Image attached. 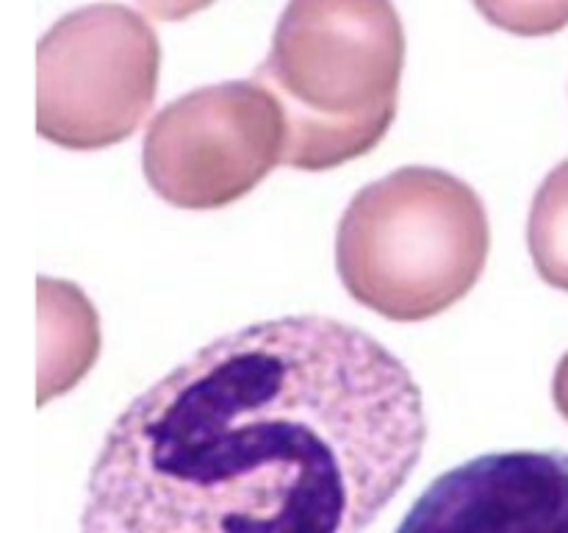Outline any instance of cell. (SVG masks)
Segmentation results:
<instances>
[{"label": "cell", "mask_w": 568, "mask_h": 533, "mask_svg": "<svg viewBox=\"0 0 568 533\" xmlns=\"http://www.w3.org/2000/svg\"><path fill=\"white\" fill-rule=\"evenodd\" d=\"M427 442L419 383L349 322L214 339L116 416L81 533H364Z\"/></svg>", "instance_id": "1"}, {"label": "cell", "mask_w": 568, "mask_h": 533, "mask_svg": "<svg viewBox=\"0 0 568 533\" xmlns=\"http://www.w3.org/2000/svg\"><path fill=\"white\" fill-rule=\"evenodd\" d=\"M403 67L394 0H288L253 72L286 117L283 164L325 172L377 148L397 117Z\"/></svg>", "instance_id": "2"}, {"label": "cell", "mask_w": 568, "mask_h": 533, "mask_svg": "<svg viewBox=\"0 0 568 533\" xmlns=\"http://www.w3.org/2000/svg\"><path fill=\"white\" fill-rule=\"evenodd\" d=\"M488 250V211L469 183L438 167H399L347 203L336 270L355 303L422 322L475 289Z\"/></svg>", "instance_id": "3"}, {"label": "cell", "mask_w": 568, "mask_h": 533, "mask_svg": "<svg viewBox=\"0 0 568 533\" xmlns=\"http://www.w3.org/2000/svg\"><path fill=\"white\" fill-rule=\"evenodd\" d=\"M161 44L122 3H92L53 22L37 44V131L67 150L120 144L150 114Z\"/></svg>", "instance_id": "4"}, {"label": "cell", "mask_w": 568, "mask_h": 533, "mask_svg": "<svg viewBox=\"0 0 568 533\" xmlns=\"http://www.w3.org/2000/svg\"><path fill=\"white\" fill-rule=\"evenodd\" d=\"M286 153V117L258 83L222 81L166 103L150 120L142 170L175 209L209 211L253 192Z\"/></svg>", "instance_id": "5"}, {"label": "cell", "mask_w": 568, "mask_h": 533, "mask_svg": "<svg viewBox=\"0 0 568 533\" xmlns=\"http://www.w3.org/2000/svg\"><path fill=\"white\" fill-rule=\"evenodd\" d=\"M394 533H568V453H488L438 475Z\"/></svg>", "instance_id": "6"}, {"label": "cell", "mask_w": 568, "mask_h": 533, "mask_svg": "<svg viewBox=\"0 0 568 533\" xmlns=\"http://www.w3.org/2000/svg\"><path fill=\"white\" fill-rule=\"evenodd\" d=\"M39 389L44 405L70 392L100 353V320L92 300L70 281L39 278Z\"/></svg>", "instance_id": "7"}, {"label": "cell", "mask_w": 568, "mask_h": 533, "mask_svg": "<svg viewBox=\"0 0 568 533\" xmlns=\"http://www.w3.org/2000/svg\"><path fill=\"white\" fill-rule=\"evenodd\" d=\"M527 248L538 275L568 292V159L544 178L532 198Z\"/></svg>", "instance_id": "8"}, {"label": "cell", "mask_w": 568, "mask_h": 533, "mask_svg": "<svg viewBox=\"0 0 568 533\" xmlns=\"http://www.w3.org/2000/svg\"><path fill=\"white\" fill-rule=\"evenodd\" d=\"M499 31L516 37H552L568 26V0H471Z\"/></svg>", "instance_id": "9"}, {"label": "cell", "mask_w": 568, "mask_h": 533, "mask_svg": "<svg viewBox=\"0 0 568 533\" xmlns=\"http://www.w3.org/2000/svg\"><path fill=\"white\" fill-rule=\"evenodd\" d=\"M211 3H214V0H139V6H142L148 14L159 17V20H166V22L186 20V17L209 9Z\"/></svg>", "instance_id": "10"}, {"label": "cell", "mask_w": 568, "mask_h": 533, "mask_svg": "<svg viewBox=\"0 0 568 533\" xmlns=\"http://www.w3.org/2000/svg\"><path fill=\"white\" fill-rule=\"evenodd\" d=\"M552 400H555V405H558L560 416L568 422V350H566L564 359H560L558 370H555Z\"/></svg>", "instance_id": "11"}]
</instances>
